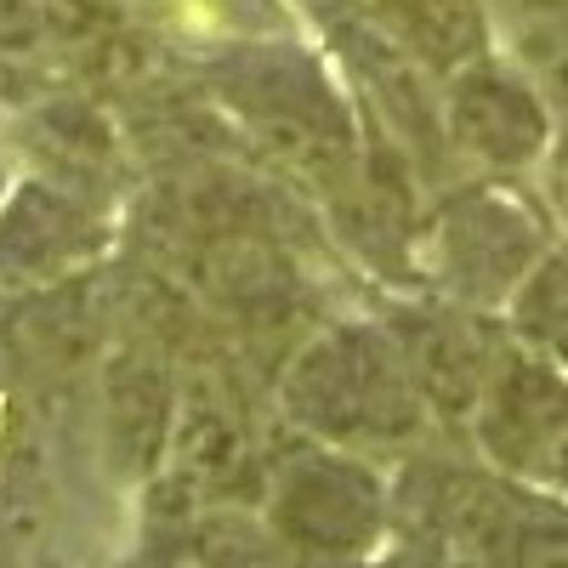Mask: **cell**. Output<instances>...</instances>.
Segmentation results:
<instances>
[{
	"instance_id": "cell-3",
	"label": "cell",
	"mask_w": 568,
	"mask_h": 568,
	"mask_svg": "<svg viewBox=\"0 0 568 568\" xmlns=\"http://www.w3.org/2000/svg\"><path fill=\"white\" fill-rule=\"evenodd\" d=\"M455 233L471 240V245H455V262L466 273V291L484 302H511L524 273L546 256L540 222L511 200H471L455 216Z\"/></svg>"
},
{
	"instance_id": "cell-4",
	"label": "cell",
	"mask_w": 568,
	"mask_h": 568,
	"mask_svg": "<svg viewBox=\"0 0 568 568\" xmlns=\"http://www.w3.org/2000/svg\"><path fill=\"white\" fill-rule=\"evenodd\" d=\"M511 336L524 353L568 369V245H546L511 291Z\"/></svg>"
},
{
	"instance_id": "cell-5",
	"label": "cell",
	"mask_w": 568,
	"mask_h": 568,
	"mask_svg": "<svg viewBox=\"0 0 568 568\" xmlns=\"http://www.w3.org/2000/svg\"><path fill=\"white\" fill-rule=\"evenodd\" d=\"M551 187H557V200L568 205V131L557 142V160H551Z\"/></svg>"
},
{
	"instance_id": "cell-2",
	"label": "cell",
	"mask_w": 568,
	"mask_h": 568,
	"mask_svg": "<svg viewBox=\"0 0 568 568\" xmlns=\"http://www.w3.org/2000/svg\"><path fill=\"white\" fill-rule=\"evenodd\" d=\"M455 131L489 165H529L546 154L551 136L546 91L506 69H471L455 85Z\"/></svg>"
},
{
	"instance_id": "cell-1",
	"label": "cell",
	"mask_w": 568,
	"mask_h": 568,
	"mask_svg": "<svg viewBox=\"0 0 568 568\" xmlns=\"http://www.w3.org/2000/svg\"><path fill=\"white\" fill-rule=\"evenodd\" d=\"M484 444L495 466L568 506V369L517 353L484 393Z\"/></svg>"
}]
</instances>
